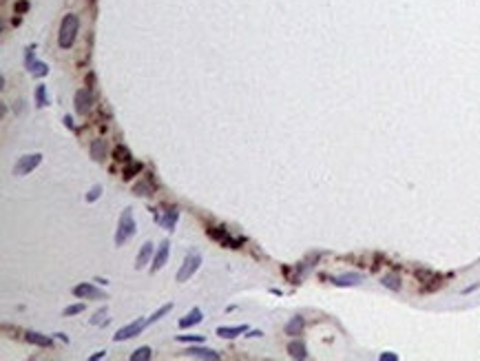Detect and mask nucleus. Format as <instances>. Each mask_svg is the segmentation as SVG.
Segmentation results:
<instances>
[{
	"instance_id": "393cba45",
	"label": "nucleus",
	"mask_w": 480,
	"mask_h": 361,
	"mask_svg": "<svg viewBox=\"0 0 480 361\" xmlns=\"http://www.w3.org/2000/svg\"><path fill=\"white\" fill-rule=\"evenodd\" d=\"M113 155H115V160H119V162H131V151L124 144H117L113 148Z\"/></svg>"
},
{
	"instance_id": "6ab92c4d",
	"label": "nucleus",
	"mask_w": 480,
	"mask_h": 361,
	"mask_svg": "<svg viewBox=\"0 0 480 361\" xmlns=\"http://www.w3.org/2000/svg\"><path fill=\"white\" fill-rule=\"evenodd\" d=\"M208 235L213 237V239H219L222 244H228V246H232V249H237V244H239L237 239H230V235H228V233H226V231H217L215 226H210V229H208Z\"/></svg>"
},
{
	"instance_id": "7c9ffc66",
	"label": "nucleus",
	"mask_w": 480,
	"mask_h": 361,
	"mask_svg": "<svg viewBox=\"0 0 480 361\" xmlns=\"http://www.w3.org/2000/svg\"><path fill=\"white\" fill-rule=\"evenodd\" d=\"M84 310V303H73V306L65 308V317H71V315H80Z\"/></svg>"
},
{
	"instance_id": "2f4dec72",
	"label": "nucleus",
	"mask_w": 480,
	"mask_h": 361,
	"mask_svg": "<svg viewBox=\"0 0 480 361\" xmlns=\"http://www.w3.org/2000/svg\"><path fill=\"white\" fill-rule=\"evenodd\" d=\"M13 9H16V13H23V11L29 9V3H27V0H20V3H16V7H13Z\"/></svg>"
},
{
	"instance_id": "f257e3e1",
	"label": "nucleus",
	"mask_w": 480,
	"mask_h": 361,
	"mask_svg": "<svg viewBox=\"0 0 480 361\" xmlns=\"http://www.w3.org/2000/svg\"><path fill=\"white\" fill-rule=\"evenodd\" d=\"M77 27H80V20H77L75 13H69V16L62 18V25H60V47L62 49H69L73 47L75 36H77Z\"/></svg>"
},
{
	"instance_id": "a211bd4d",
	"label": "nucleus",
	"mask_w": 480,
	"mask_h": 361,
	"mask_svg": "<svg viewBox=\"0 0 480 361\" xmlns=\"http://www.w3.org/2000/svg\"><path fill=\"white\" fill-rule=\"evenodd\" d=\"M303 326H306V321H303V317L301 315H294L290 321L286 324V335H301L303 332Z\"/></svg>"
},
{
	"instance_id": "f03ea898",
	"label": "nucleus",
	"mask_w": 480,
	"mask_h": 361,
	"mask_svg": "<svg viewBox=\"0 0 480 361\" xmlns=\"http://www.w3.org/2000/svg\"><path fill=\"white\" fill-rule=\"evenodd\" d=\"M137 226H135V219H133V213L131 208H124L122 217H119L117 222V233H115V246H122L124 242H129V239L135 235Z\"/></svg>"
},
{
	"instance_id": "9d476101",
	"label": "nucleus",
	"mask_w": 480,
	"mask_h": 361,
	"mask_svg": "<svg viewBox=\"0 0 480 361\" xmlns=\"http://www.w3.org/2000/svg\"><path fill=\"white\" fill-rule=\"evenodd\" d=\"M168 251H171V244H168V239H164V242L159 244L157 253L153 255V268H151L153 273H155V271H159V268L166 264V259H168Z\"/></svg>"
},
{
	"instance_id": "aec40b11",
	"label": "nucleus",
	"mask_w": 480,
	"mask_h": 361,
	"mask_svg": "<svg viewBox=\"0 0 480 361\" xmlns=\"http://www.w3.org/2000/svg\"><path fill=\"white\" fill-rule=\"evenodd\" d=\"M91 158L95 162H102L107 158V142L104 140H93V144H91Z\"/></svg>"
},
{
	"instance_id": "c756f323",
	"label": "nucleus",
	"mask_w": 480,
	"mask_h": 361,
	"mask_svg": "<svg viewBox=\"0 0 480 361\" xmlns=\"http://www.w3.org/2000/svg\"><path fill=\"white\" fill-rule=\"evenodd\" d=\"M100 195H102V186H100V184H95V186L87 193V202H95Z\"/></svg>"
},
{
	"instance_id": "0eeeda50",
	"label": "nucleus",
	"mask_w": 480,
	"mask_h": 361,
	"mask_svg": "<svg viewBox=\"0 0 480 361\" xmlns=\"http://www.w3.org/2000/svg\"><path fill=\"white\" fill-rule=\"evenodd\" d=\"M75 297H82V299H107V293H102L100 288H95L93 284H77L73 288Z\"/></svg>"
},
{
	"instance_id": "473e14b6",
	"label": "nucleus",
	"mask_w": 480,
	"mask_h": 361,
	"mask_svg": "<svg viewBox=\"0 0 480 361\" xmlns=\"http://www.w3.org/2000/svg\"><path fill=\"white\" fill-rule=\"evenodd\" d=\"M381 361H398V357L392 355V352H383V355H381Z\"/></svg>"
},
{
	"instance_id": "cd10ccee",
	"label": "nucleus",
	"mask_w": 480,
	"mask_h": 361,
	"mask_svg": "<svg viewBox=\"0 0 480 361\" xmlns=\"http://www.w3.org/2000/svg\"><path fill=\"white\" fill-rule=\"evenodd\" d=\"M36 104L38 107H45V104H49V98H47V93H45V87H36Z\"/></svg>"
},
{
	"instance_id": "4be33fe9",
	"label": "nucleus",
	"mask_w": 480,
	"mask_h": 361,
	"mask_svg": "<svg viewBox=\"0 0 480 361\" xmlns=\"http://www.w3.org/2000/svg\"><path fill=\"white\" fill-rule=\"evenodd\" d=\"M139 171H142V164H139V162H131L129 166H124V171H122V178H124V180H133V178H135V175H137Z\"/></svg>"
},
{
	"instance_id": "4468645a",
	"label": "nucleus",
	"mask_w": 480,
	"mask_h": 361,
	"mask_svg": "<svg viewBox=\"0 0 480 361\" xmlns=\"http://www.w3.org/2000/svg\"><path fill=\"white\" fill-rule=\"evenodd\" d=\"M363 281V275L358 273H348V275H341V277H332V284L334 286H356Z\"/></svg>"
},
{
	"instance_id": "423d86ee",
	"label": "nucleus",
	"mask_w": 480,
	"mask_h": 361,
	"mask_svg": "<svg viewBox=\"0 0 480 361\" xmlns=\"http://www.w3.org/2000/svg\"><path fill=\"white\" fill-rule=\"evenodd\" d=\"M91 109H93V91L89 87H82L75 93V111L80 113V116H87Z\"/></svg>"
},
{
	"instance_id": "7ed1b4c3",
	"label": "nucleus",
	"mask_w": 480,
	"mask_h": 361,
	"mask_svg": "<svg viewBox=\"0 0 480 361\" xmlns=\"http://www.w3.org/2000/svg\"><path fill=\"white\" fill-rule=\"evenodd\" d=\"M199 266H202V255L197 253V251H190V253L186 255V259H184V264H182V268L177 271V281L190 279Z\"/></svg>"
},
{
	"instance_id": "a878e982",
	"label": "nucleus",
	"mask_w": 480,
	"mask_h": 361,
	"mask_svg": "<svg viewBox=\"0 0 480 361\" xmlns=\"http://www.w3.org/2000/svg\"><path fill=\"white\" fill-rule=\"evenodd\" d=\"M133 193L142 195V197H148V195H153V186L148 182H137L135 186H133Z\"/></svg>"
},
{
	"instance_id": "ddd939ff",
	"label": "nucleus",
	"mask_w": 480,
	"mask_h": 361,
	"mask_svg": "<svg viewBox=\"0 0 480 361\" xmlns=\"http://www.w3.org/2000/svg\"><path fill=\"white\" fill-rule=\"evenodd\" d=\"M202 319H204V313H202V308H193V310H190V313H186V315L179 319V328H190V326L199 324Z\"/></svg>"
},
{
	"instance_id": "e433bc0d",
	"label": "nucleus",
	"mask_w": 480,
	"mask_h": 361,
	"mask_svg": "<svg viewBox=\"0 0 480 361\" xmlns=\"http://www.w3.org/2000/svg\"><path fill=\"white\" fill-rule=\"evenodd\" d=\"M65 124L69 126V129H73V120H71V118H69V116H65Z\"/></svg>"
},
{
	"instance_id": "9b49d317",
	"label": "nucleus",
	"mask_w": 480,
	"mask_h": 361,
	"mask_svg": "<svg viewBox=\"0 0 480 361\" xmlns=\"http://www.w3.org/2000/svg\"><path fill=\"white\" fill-rule=\"evenodd\" d=\"M246 330H248V326L246 324H242V326H219V328H217V335L224 337V339H235Z\"/></svg>"
},
{
	"instance_id": "39448f33",
	"label": "nucleus",
	"mask_w": 480,
	"mask_h": 361,
	"mask_svg": "<svg viewBox=\"0 0 480 361\" xmlns=\"http://www.w3.org/2000/svg\"><path fill=\"white\" fill-rule=\"evenodd\" d=\"M144 328H146V319H135L129 326H124V328H119L115 335H113V341H126V339H131V337H137Z\"/></svg>"
},
{
	"instance_id": "2eb2a0df",
	"label": "nucleus",
	"mask_w": 480,
	"mask_h": 361,
	"mask_svg": "<svg viewBox=\"0 0 480 361\" xmlns=\"http://www.w3.org/2000/svg\"><path fill=\"white\" fill-rule=\"evenodd\" d=\"M25 339L29 344H33V346H40V348H51V346H53V341L47 335H40V332H33V330L27 332Z\"/></svg>"
},
{
	"instance_id": "72a5a7b5",
	"label": "nucleus",
	"mask_w": 480,
	"mask_h": 361,
	"mask_svg": "<svg viewBox=\"0 0 480 361\" xmlns=\"http://www.w3.org/2000/svg\"><path fill=\"white\" fill-rule=\"evenodd\" d=\"M104 355H107V352H104V350H100V352H95V355L91 357V361H97V359H102Z\"/></svg>"
},
{
	"instance_id": "c85d7f7f",
	"label": "nucleus",
	"mask_w": 480,
	"mask_h": 361,
	"mask_svg": "<svg viewBox=\"0 0 480 361\" xmlns=\"http://www.w3.org/2000/svg\"><path fill=\"white\" fill-rule=\"evenodd\" d=\"M177 341H182V344H188V341L199 344V341H204V337L202 335H177Z\"/></svg>"
},
{
	"instance_id": "20e7f679",
	"label": "nucleus",
	"mask_w": 480,
	"mask_h": 361,
	"mask_svg": "<svg viewBox=\"0 0 480 361\" xmlns=\"http://www.w3.org/2000/svg\"><path fill=\"white\" fill-rule=\"evenodd\" d=\"M40 162H42V155H40V153L23 155V158L16 162V166H13V175H29L33 168L40 164Z\"/></svg>"
},
{
	"instance_id": "dca6fc26",
	"label": "nucleus",
	"mask_w": 480,
	"mask_h": 361,
	"mask_svg": "<svg viewBox=\"0 0 480 361\" xmlns=\"http://www.w3.org/2000/svg\"><path fill=\"white\" fill-rule=\"evenodd\" d=\"M153 242H146L142 249H139V253H137V259H135V268H144L146 264H148V259L153 257Z\"/></svg>"
},
{
	"instance_id": "b1692460",
	"label": "nucleus",
	"mask_w": 480,
	"mask_h": 361,
	"mask_svg": "<svg viewBox=\"0 0 480 361\" xmlns=\"http://www.w3.org/2000/svg\"><path fill=\"white\" fill-rule=\"evenodd\" d=\"M171 310H173V303H164V306H162V308L157 310V313H153L151 317H148V319H146V326H151V324H155V321H159L162 317H164L166 313H171Z\"/></svg>"
},
{
	"instance_id": "412c9836",
	"label": "nucleus",
	"mask_w": 480,
	"mask_h": 361,
	"mask_svg": "<svg viewBox=\"0 0 480 361\" xmlns=\"http://www.w3.org/2000/svg\"><path fill=\"white\" fill-rule=\"evenodd\" d=\"M151 357H153V350L148 348V346H142V348H137V350L131 355V361H148Z\"/></svg>"
},
{
	"instance_id": "bb28decb",
	"label": "nucleus",
	"mask_w": 480,
	"mask_h": 361,
	"mask_svg": "<svg viewBox=\"0 0 480 361\" xmlns=\"http://www.w3.org/2000/svg\"><path fill=\"white\" fill-rule=\"evenodd\" d=\"M107 315H109V310H107V308H100L93 317H91V326H104V324L109 321Z\"/></svg>"
},
{
	"instance_id": "6e6552de",
	"label": "nucleus",
	"mask_w": 480,
	"mask_h": 361,
	"mask_svg": "<svg viewBox=\"0 0 480 361\" xmlns=\"http://www.w3.org/2000/svg\"><path fill=\"white\" fill-rule=\"evenodd\" d=\"M177 219H179V211L177 208H168L164 215H159L157 211H155V222H157L159 226H164L166 231H173L175 229V224H177Z\"/></svg>"
},
{
	"instance_id": "5701e85b",
	"label": "nucleus",
	"mask_w": 480,
	"mask_h": 361,
	"mask_svg": "<svg viewBox=\"0 0 480 361\" xmlns=\"http://www.w3.org/2000/svg\"><path fill=\"white\" fill-rule=\"evenodd\" d=\"M381 284L390 290H401V277L398 275H385V277L381 279Z\"/></svg>"
},
{
	"instance_id": "f3484780",
	"label": "nucleus",
	"mask_w": 480,
	"mask_h": 361,
	"mask_svg": "<svg viewBox=\"0 0 480 361\" xmlns=\"http://www.w3.org/2000/svg\"><path fill=\"white\" fill-rule=\"evenodd\" d=\"M288 355H290L292 359H306L308 357L306 344H303L301 339H294V341H290V346H288Z\"/></svg>"
},
{
	"instance_id": "f8f14e48",
	"label": "nucleus",
	"mask_w": 480,
	"mask_h": 361,
	"mask_svg": "<svg viewBox=\"0 0 480 361\" xmlns=\"http://www.w3.org/2000/svg\"><path fill=\"white\" fill-rule=\"evenodd\" d=\"M25 60H27V67H29V71L33 73V75H47L49 73V67L47 65H42V62H38L36 58H33V53L31 51H27V55H25Z\"/></svg>"
},
{
	"instance_id": "f704fd0d",
	"label": "nucleus",
	"mask_w": 480,
	"mask_h": 361,
	"mask_svg": "<svg viewBox=\"0 0 480 361\" xmlns=\"http://www.w3.org/2000/svg\"><path fill=\"white\" fill-rule=\"evenodd\" d=\"M261 335H264V332H261V330H250L246 337H261Z\"/></svg>"
},
{
	"instance_id": "1a4fd4ad",
	"label": "nucleus",
	"mask_w": 480,
	"mask_h": 361,
	"mask_svg": "<svg viewBox=\"0 0 480 361\" xmlns=\"http://www.w3.org/2000/svg\"><path fill=\"white\" fill-rule=\"evenodd\" d=\"M186 357L217 361V359H219V352H217V350H213V348H202V346H193V348H188V350H186Z\"/></svg>"
},
{
	"instance_id": "c9c22d12",
	"label": "nucleus",
	"mask_w": 480,
	"mask_h": 361,
	"mask_svg": "<svg viewBox=\"0 0 480 361\" xmlns=\"http://www.w3.org/2000/svg\"><path fill=\"white\" fill-rule=\"evenodd\" d=\"M55 335H58V339H62V341H65V344H69V337L65 335V332H55Z\"/></svg>"
}]
</instances>
